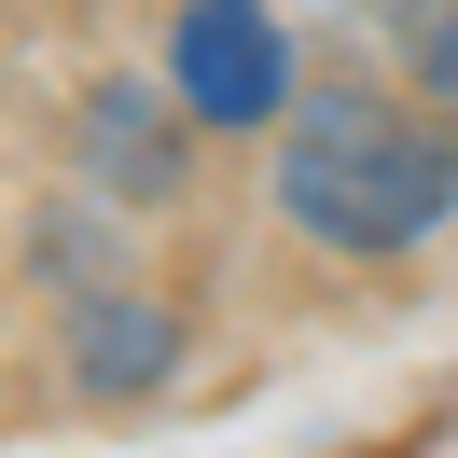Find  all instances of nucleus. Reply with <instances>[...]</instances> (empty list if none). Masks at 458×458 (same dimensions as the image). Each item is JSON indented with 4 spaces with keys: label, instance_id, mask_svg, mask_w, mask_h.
<instances>
[{
    "label": "nucleus",
    "instance_id": "1",
    "mask_svg": "<svg viewBox=\"0 0 458 458\" xmlns=\"http://www.w3.org/2000/svg\"><path fill=\"white\" fill-rule=\"evenodd\" d=\"M278 223H306L319 250H417L458 223V140H430L389 98H319L278 140Z\"/></svg>",
    "mask_w": 458,
    "mask_h": 458
},
{
    "label": "nucleus",
    "instance_id": "2",
    "mask_svg": "<svg viewBox=\"0 0 458 458\" xmlns=\"http://www.w3.org/2000/svg\"><path fill=\"white\" fill-rule=\"evenodd\" d=\"M167 84H181L195 125H278V112H292V42H278L264 0H181Z\"/></svg>",
    "mask_w": 458,
    "mask_h": 458
},
{
    "label": "nucleus",
    "instance_id": "3",
    "mask_svg": "<svg viewBox=\"0 0 458 458\" xmlns=\"http://www.w3.org/2000/svg\"><path fill=\"white\" fill-rule=\"evenodd\" d=\"M84 167L112 181V195H167V181H181V125H167V98L98 84V98H84Z\"/></svg>",
    "mask_w": 458,
    "mask_h": 458
},
{
    "label": "nucleus",
    "instance_id": "4",
    "mask_svg": "<svg viewBox=\"0 0 458 458\" xmlns=\"http://www.w3.org/2000/svg\"><path fill=\"white\" fill-rule=\"evenodd\" d=\"M167 361H181V319L167 306H84V319H70V375H84L98 403H112V389H153Z\"/></svg>",
    "mask_w": 458,
    "mask_h": 458
},
{
    "label": "nucleus",
    "instance_id": "5",
    "mask_svg": "<svg viewBox=\"0 0 458 458\" xmlns=\"http://www.w3.org/2000/svg\"><path fill=\"white\" fill-rule=\"evenodd\" d=\"M417 84H430V98H445V112H458V0H445V14H430V29H417Z\"/></svg>",
    "mask_w": 458,
    "mask_h": 458
}]
</instances>
